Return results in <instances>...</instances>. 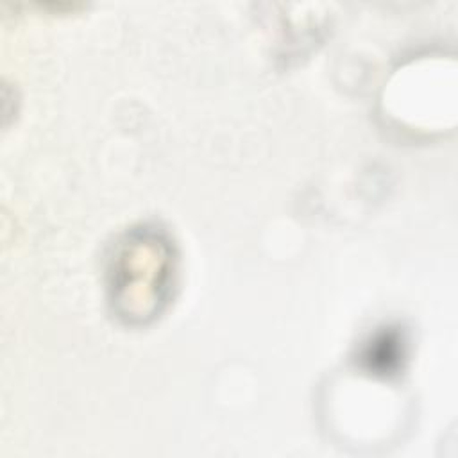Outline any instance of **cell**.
<instances>
[{"instance_id": "obj_1", "label": "cell", "mask_w": 458, "mask_h": 458, "mask_svg": "<svg viewBox=\"0 0 458 458\" xmlns=\"http://www.w3.org/2000/svg\"><path fill=\"white\" fill-rule=\"evenodd\" d=\"M174 274V247L163 233L152 227L127 233L109 259V292L118 317L145 324L159 315L170 299Z\"/></svg>"}]
</instances>
